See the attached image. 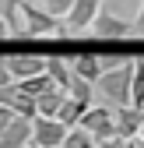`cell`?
<instances>
[{
	"label": "cell",
	"mask_w": 144,
	"mask_h": 148,
	"mask_svg": "<svg viewBox=\"0 0 144 148\" xmlns=\"http://www.w3.org/2000/svg\"><path fill=\"white\" fill-rule=\"evenodd\" d=\"M21 14H25L21 39H32V35H53V39H63V35L70 32L67 28V18H56V14H49L46 7L28 4V0H21Z\"/></svg>",
	"instance_id": "6da1fadb"
},
{
	"label": "cell",
	"mask_w": 144,
	"mask_h": 148,
	"mask_svg": "<svg viewBox=\"0 0 144 148\" xmlns=\"http://www.w3.org/2000/svg\"><path fill=\"white\" fill-rule=\"evenodd\" d=\"M130 74H134V60L123 64V67H109L98 74L95 92L109 102V106H127L130 102Z\"/></svg>",
	"instance_id": "7a4b0ae2"
},
{
	"label": "cell",
	"mask_w": 144,
	"mask_h": 148,
	"mask_svg": "<svg viewBox=\"0 0 144 148\" xmlns=\"http://www.w3.org/2000/svg\"><path fill=\"white\" fill-rule=\"evenodd\" d=\"M77 127H84L88 134H92L95 141H105V138H120L116 134V116H113V106H88V113L81 116V123Z\"/></svg>",
	"instance_id": "3957f363"
},
{
	"label": "cell",
	"mask_w": 144,
	"mask_h": 148,
	"mask_svg": "<svg viewBox=\"0 0 144 148\" xmlns=\"http://www.w3.org/2000/svg\"><path fill=\"white\" fill-rule=\"evenodd\" d=\"M70 127L60 123L56 116H32V141L42 148H60Z\"/></svg>",
	"instance_id": "277c9868"
},
{
	"label": "cell",
	"mask_w": 144,
	"mask_h": 148,
	"mask_svg": "<svg viewBox=\"0 0 144 148\" xmlns=\"http://www.w3.org/2000/svg\"><path fill=\"white\" fill-rule=\"evenodd\" d=\"M92 32L98 35V39H105V42H116V39H127V35H134V25L130 21H123L120 14H113V11H98L95 14V21H92Z\"/></svg>",
	"instance_id": "5b68a950"
},
{
	"label": "cell",
	"mask_w": 144,
	"mask_h": 148,
	"mask_svg": "<svg viewBox=\"0 0 144 148\" xmlns=\"http://www.w3.org/2000/svg\"><path fill=\"white\" fill-rule=\"evenodd\" d=\"M113 116H116V134L123 138V141H130V138H137L141 131H144V109H137V106H113Z\"/></svg>",
	"instance_id": "8992f818"
},
{
	"label": "cell",
	"mask_w": 144,
	"mask_h": 148,
	"mask_svg": "<svg viewBox=\"0 0 144 148\" xmlns=\"http://www.w3.org/2000/svg\"><path fill=\"white\" fill-rule=\"evenodd\" d=\"M4 64H7V71H11L14 81L46 71V57H39V53H11V57H4Z\"/></svg>",
	"instance_id": "52a82bcc"
},
{
	"label": "cell",
	"mask_w": 144,
	"mask_h": 148,
	"mask_svg": "<svg viewBox=\"0 0 144 148\" xmlns=\"http://www.w3.org/2000/svg\"><path fill=\"white\" fill-rule=\"evenodd\" d=\"M28 141H32V116L14 113V120L4 127V134H0V148H25Z\"/></svg>",
	"instance_id": "ba28073f"
},
{
	"label": "cell",
	"mask_w": 144,
	"mask_h": 148,
	"mask_svg": "<svg viewBox=\"0 0 144 148\" xmlns=\"http://www.w3.org/2000/svg\"><path fill=\"white\" fill-rule=\"evenodd\" d=\"M102 4H105V0H74V7H70V14H67V28L70 32L92 28V21H95V14L102 11Z\"/></svg>",
	"instance_id": "9c48e42d"
},
{
	"label": "cell",
	"mask_w": 144,
	"mask_h": 148,
	"mask_svg": "<svg viewBox=\"0 0 144 148\" xmlns=\"http://www.w3.org/2000/svg\"><path fill=\"white\" fill-rule=\"evenodd\" d=\"M70 71H74V74H81V78L84 81H98V74H102V57H98V53H70Z\"/></svg>",
	"instance_id": "30bf717a"
},
{
	"label": "cell",
	"mask_w": 144,
	"mask_h": 148,
	"mask_svg": "<svg viewBox=\"0 0 144 148\" xmlns=\"http://www.w3.org/2000/svg\"><path fill=\"white\" fill-rule=\"evenodd\" d=\"M63 99H67V92L56 85V88H49L46 95H39L35 99V116H56L60 113V106H63Z\"/></svg>",
	"instance_id": "8fae6325"
},
{
	"label": "cell",
	"mask_w": 144,
	"mask_h": 148,
	"mask_svg": "<svg viewBox=\"0 0 144 148\" xmlns=\"http://www.w3.org/2000/svg\"><path fill=\"white\" fill-rule=\"evenodd\" d=\"M46 74H49V78L56 81L63 92H67L70 78H74V71H70V60H67V57H56V53H53V57H46Z\"/></svg>",
	"instance_id": "7c38bea8"
},
{
	"label": "cell",
	"mask_w": 144,
	"mask_h": 148,
	"mask_svg": "<svg viewBox=\"0 0 144 148\" xmlns=\"http://www.w3.org/2000/svg\"><path fill=\"white\" fill-rule=\"evenodd\" d=\"M88 106H92V102H81V99H74V95H67V99H63V106H60V113H56V120H60V123H67V127H77V123H81V116L88 113Z\"/></svg>",
	"instance_id": "4fadbf2b"
},
{
	"label": "cell",
	"mask_w": 144,
	"mask_h": 148,
	"mask_svg": "<svg viewBox=\"0 0 144 148\" xmlns=\"http://www.w3.org/2000/svg\"><path fill=\"white\" fill-rule=\"evenodd\" d=\"M14 85L21 88L25 95H32V99H39V95H46L49 88H56V81H53L46 71H42V74H32V78H21V81H14Z\"/></svg>",
	"instance_id": "5bb4252c"
},
{
	"label": "cell",
	"mask_w": 144,
	"mask_h": 148,
	"mask_svg": "<svg viewBox=\"0 0 144 148\" xmlns=\"http://www.w3.org/2000/svg\"><path fill=\"white\" fill-rule=\"evenodd\" d=\"M0 18L7 21V28L14 35L25 32V14H21V0H0Z\"/></svg>",
	"instance_id": "9a60e30c"
},
{
	"label": "cell",
	"mask_w": 144,
	"mask_h": 148,
	"mask_svg": "<svg viewBox=\"0 0 144 148\" xmlns=\"http://www.w3.org/2000/svg\"><path fill=\"white\" fill-rule=\"evenodd\" d=\"M130 106L144 109V60H134V74H130Z\"/></svg>",
	"instance_id": "2e32d148"
},
{
	"label": "cell",
	"mask_w": 144,
	"mask_h": 148,
	"mask_svg": "<svg viewBox=\"0 0 144 148\" xmlns=\"http://www.w3.org/2000/svg\"><path fill=\"white\" fill-rule=\"evenodd\" d=\"M60 148H95V138L84 131V127H70L67 131V138H63V145Z\"/></svg>",
	"instance_id": "e0dca14e"
},
{
	"label": "cell",
	"mask_w": 144,
	"mask_h": 148,
	"mask_svg": "<svg viewBox=\"0 0 144 148\" xmlns=\"http://www.w3.org/2000/svg\"><path fill=\"white\" fill-rule=\"evenodd\" d=\"M67 95H74V99H81V102H92L95 85H92V81H84L81 74H74V78H70V85H67Z\"/></svg>",
	"instance_id": "ac0fdd59"
},
{
	"label": "cell",
	"mask_w": 144,
	"mask_h": 148,
	"mask_svg": "<svg viewBox=\"0 0 144 148\" xmlns=\"http://www.w3.org/2000/svg\"><path fill=\"white\" fill-rule=\"evenodd\" d=\"M70 7H74V0H46V11H49V14H56V18H67Z\"/></svg>",
	"instance_id": "d6986e66"
},
{
	"label": "cell",
	"mask_w": 144,
	"mask_h": 148,
	"mask_svg": "<svg viewBox=\"0 0 144 148\" xmlns=\"http://www.w3.org/2000/svg\"><path fill=\"white\" fill-rule=\"evenodd\" d=\"M95 148H127L123 138H105V141H95Z\"/></svg>",
	"instance_id": "ffe728a7"
},
{
	"label": "cell",
	"mask_w": 144,
	"mask_h": 148,
	"mask_svg": "<svg viewBox=\"0 0 144 148\" xmlns=\"http://www.w3.org/2000/svg\"><path fill=\"white\" fill-rule=\"evenodd\" d=\"M134 35H137V39H144V0H141V14H137V21H134Z\"/></svg>",
	"instance_id": "44dd1931"
},
{
	"label": "cell",
	"mask_w": 144,
	"mask_h": 148,
	"mask_svg": "<svg viewBox=\"0 0 144 148\" xmlns=\"http://www.w3.org/2000/svg\"><path fill=\"white\" fill-rule=\"evenodd\" d=\"M14 78H11V71H7V64H4V57H0V85H11Z\"/></svg>",
	"instance_id": "7402d4cb"
},
{
	"label": "cell",
	"mask_w": 144,
	"mask_h": 148,
	"mask_svg": "<svg viewBox=\"0 0 144 148\" xmlns=\"http://www.w3.org/2000/svg\"><path fill=\"white\" fill-rule=\"evenodd\" d=\"M7 35H11V28H7V21H4V18H0V39H7Z\"/></svg>",
	"instance_id": "603a6c76"
},
{
	"label": "cell",
	"mask_w": 144,
	"mask_h": 148,
	"mask_svg": "<svg viewBox=\"0 0 144 148\" xmlns=\"http://www.w3.org/2000/svg\"><path fill=\"white\" fill-rule=\"evenodd\" d=\"M25 148H42V145H35V141H28V145H25Z\"/></svg>",
	"instance_id": "cb8c5ba5"
},
{
	"label": "cell",
	"mask_w": 144,
	"mask_h": 148,
	"mask_svg": "<svg viewBox=\"0 0 144 148\" xmlns=\"http://www.w3.org/2000/svg\"><path fill=\"white\" fill-rule=\"evenodd\" d=\"M141 60H144V57H141Z\"/></svg>",
	"instance_id": "d4e9b609"
}]
</instances>
